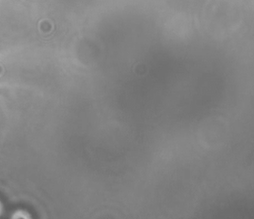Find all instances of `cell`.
I'll return each mask as SVG.
<instances>
[{"label": "cell", "instance_id": "6da1fadb", "mask_svg": "<svg viewBox=\"0 0 254 219\" xmlns=\"http://www.w3.org/2000/svg\"><path fill=\"white\" fill-rule=\"evenodd\" d=\"M10 219H32L31 214L24 210H17L11 215Z\"/></svg>", "mask_w": 254, "mask_h": 219}, {"label": "cell", "instance_id": "7a4b0ae2", "mask_svg": "<svg viewBox=\"0 0 254 219\" xmlns=\"http://www.w3.org/2000/svg\"><path fill=\"white\" fill-rule=\"evenodd\" d=\"M3 211V206L2 203L0 201V216L2 214Z\"/></svg>", "mask_w": 254, "mask_h": 219}]
</instances>
